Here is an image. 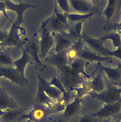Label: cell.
I'll list each match as a JSON object with an SVG mask.
<instances>
[{"instance_id": "6da1fadb", "label": "cell", "mask_w": 121, "mask_h": 122, "mask_svg": "<svg viewBox=\"0 0 121 122\" xmlns=\"http://www.w3.org/2000/svg\"><path fill=\"white\" fill-rule=\"evenodd\" d=\"M69 23L66 14L61 11L55 3L53 13L42 23L41 27H47L51 32H63Z\"/></svg>"}, {"instance_id": "7a4b0ae2", "label": "cell", "mask_w": 121, "mask_h": 122, "mask_svg": "<svg viewBox=\"0 0 121 122\" xmlns=\"http://www.w3.org/2000/svg\"><path fill=\"white\" fill-rule=\"evenodd\" d=\"M71 48L75 50L77 57L81 58L88 63L94 61L102 62L111 61V58L109 57L101 56L91 50L89 47L85 45L84 42L82 39L75 41Z\"/></svg>"}, {"instance_id": "3957f363", "label": "cell", "mask_w": 121, "mask_h": 122, "mask_svg": "<svg viewBox=\"0 0 121 122\" xmlns=\"http://www.w3.org/2000/svg\"><path fill=\"white\" fill-rule=\"evenodd\" d=\"M25 33L26 30L24 28L18 27L14 23L12 24L6 37L0 44V49H4L7 47L14 46L21 49L28 40V38H20L21 35H25Z\"/></svg>"}, {"instance_id": "277c9868", "label": "cell", "mask_w": 121, "mask_h": 122, "mask_svg": "<svg viewBox=\"0 0 121 122\" xmlns=\"http://www.w3.org/2000/svg\"><path fill=\"white\" fill-rule=\"evenodd\" d=\"M106 89L100 93L92 92L89 93L94 98L106 104H109L118 102L121 99V87L106 81Z\"/></svg>"}, {"instance_id": "5b68a950", "label": "cell", "mask_w": 121, "mask_h": 122, "mask_svg": "<svg viewBox=\"0 0 121 122\" xmlns=\"http://www.w3.org/2000/svg\"><path fill=\"white\" fill-rule=\"evenodd\" d=\"M24 47L29 55L35 68L40 70L44 69L46 65L42 63L39 56V37L37 33H34L28 38Z\"/></svg>"}, {"instance_id": "8992f818", "label": "cell", "mask_w": 121, "mask_h": 122, "mask_svg": "<svg viewBox=\"0 0 121 122\" xmlns=\"http://www.w3.org/2000/svg\"><path fill=\"white\" fill-rule=\"evenodd\" d=\"M39 32V56L40 60H44L55 45V39L47 27H41Z\"/></svg>"}, {"instance_id": "52a82bcc", "label": "cell", "mask_w": 121, "mask_h": 122, "mask_svg": "<svg viewBox=\"0 0 121 122\" xmlns=\"http://www.w3.org/2000/svg\"><path fill=\"white\" fill-rule=\"evenodd\" d=\"M60 81L65 86L69 88L76 87L82 83L81 74L73 70L68 64L58 70Z\"/></svg>"}, {"instance_id": "ba28073f", "label": "cell", "mask_w": 121, "mask_h": 122, "mask_svg": "<svg viewBox=\"0 0 121 122\" xmlns=\"http://www.w3.org/2000/svg\"><path fill=\"white\" fill-rule=\"evenodd\" d=\"M19 0V3L15 4L10 0H4L6 9L14 11L17 14V19L14 22L15 25L20 27L21 24L24 22L23 19V13L26 10L30 8H35L36 5L29 3L24 2L21 0Z\"/></svg>"}, {"instance_id": "9c48e42d", "label": "cell", "mask_w": 121, "mask_h": 122, "mask_svg": "<svg viewBox=\"0 0 121 122\" xmlns=\"http://www.w3.org/2000/svg\"><path fill=\"white\" fill-rule=\"evenodd\" d=\"M81 39L84 43L88 45V47L97 53L104 57H110L109 52L110 50L104 46V41L100 37L95 38L83 33Z\"/></svg>"}, {"instance_id": "30bf717a", "label": "cell", "mask_w": 121, "mask_h": 122, "mask_svg": "<svg viewBox=\"0 0 121 122\" xmlns=\"http://www.w3.org/2000/svg\"><path fill=\"white\" fill-rule=\"evenodd\" d=\"M69 1L72 12L88 14L98 12V8L89 0H69Z\"/></svg>"}, {"instance_id": "8fae6325", "label": "cell", "mask_w": 121, "mask_h": 122, "mask_svg": "<svg viewBox=\"0 0 121 122\" xmlns=\"http://www.w3.org/2000/svg\"><path fill=\"white\" fill-rule=\"evenodd\" d=\"M67 51L56 52L51 50L44 60L47 63L56 67L58 70L60 69L67 65L69 62Z\"/></svg>"}, {"instance_id": "7c38bea8", "label": "cell", "mask_w": 121, "mask_h": 122, "mask_svg": "<svg viewBox=\"0 0 121 122\" xmlns=\"http://www.w3.org/2000/svg\"><path fill=\"white\" fill-rule=\"evenodd\" d=\"M55 39L54 51L59 52L67 51L73 45L74 41L64 32H52Z\"/></svg>"}, {"instance_id": "4fadbf2b", "label": "cell", "mask_w": 121, "mask_h": 122, "mask_svg": "<svg viewBox=\"0 0 121 122\" xmlns=\"http://www.w3.org/2000/svg\"><path fill=\"white\" fill-rule=\"evenodd\" d=\"M121 111V99L114 103L106 104L103 108L96 112L90 115L94 118H108L118 115Z\"/></svg>"}, {"instance_id": "5bb4252c", "label": "cell", "mask_w": 121, "mask_h": 122, "mask_svg": "<svg viewBox=\"0 0 121 122\" xmlns=\"http://www.w3.org/2000/svg\"><path fill=\"white\" fill-rule=\"evenodd\" d=\"M121 0H107L104 8L102 10V14L106 18L107 24L110 23L120 13Z\"/></svg>"}, {"instance_id": "9a60e30c", "label": "cell", "mask_w": 121, "mask_h": 122, "mask_svg": "<svg viewBox=\"0 0 121 122\" xmlns=\"http://www.w3.org/2000/svg\"><path fill=\"white\" fill-rule=\"evenodd\" d=\"M101 63L98 62L96 69L104 72L109 81L115 84L121 80V64L119 65L116 68H112L104 66Z\"/></svg>"}, {"instance_id": "2e32d148", "label": "cell", "mask_w": 121, "mask_h": 122, "mask_svg": "<svg viewBox=\"0 0 121 122\" xmlns=\"http://www.w3.org/2000/svg\"><path fill=\"white\" fill-rule=\"evenodd\" d=\"M4 76L19 84H23L26 80L15 68L11 67H0V77Z\"/></svg>"}, {"instance_id": "e0dca14e", "label": "cell", "mask_w": 121, "mask_h": 122, "mask_svg": "<svg viewBox=\"0 0 121 122\" xmlns=\"http://www.w3.org/2000/svg\"><path fill=\"white\" fill-rule=\"evenodd\" d=\"M21 50L22 51L21 56L19 59L13 61V63L14 66L16 67V70L23 77H24V73L26 65L28 63L33 64V62L29 55L24 47H22Z\"/></svg>"}, {"instance_id": "ac0fdd59", "label": "cell", "mask_w": 121, "mask_h": 122, "mask_svg": "<svg viewBox=\"0 0 121 122\" xmlns=\"http://www.w3.org/2000/svg\"><path fill=\"white\" fill-rule=\"evenodd\" d=\"M84 21L70 23L67 29L63 32L67 34L75 42L81 39L82 30Z\"/></svg>"}, {"instance_id": "d6986e66", "label": "cell", "mask_w": 121, "mask_h": 122, "mask_svg": "<svg viewBox=\"0 0 121 122\" xmlns=\"http://www.w3.org/2000/svg\"><path fill=\"white\" fill-rule=\"evenodd\" d=\"M89 85L90 87L93 90V92L100 93L105 90V81L101 73H98L94 76L89 81Z\"/></svg>"}, {"instance_id": "ffe728a7", "label": "cell", "mask_w": 121, "mask_h": 122, "mask_svg": "<svg viewBox=\"0 0 121 122\" xmlns=\"http://www.w3.org/2000/svg\"><path fill=\"white\" fill-rule=\"evenodd\" d=\"M87 63L86 61L83 59L76 57L71 60L70 62L68 63L71 68L81 75H83L86 77H90V75H88L84 71V68L86 66Z\"/></svg>"}, {"instance_id": "44dd1931", "label": "cell", "mask_w": 121, "mask_h": 122, "mask_svg": "<svg viewBox=\"0 0 121 122\" xmlns=\"http://www.w3.org/2000/svg\"><path fill=\"white\" fill-rule=\"evenodd\" d=\"M96 13L91 12L88 14H81L75 12H70L65 14L69 23L80 21H85L87 20L92 18Z\"/></svg>"}, {"instance_id": "7402d4cb", "label": "cell", "mask_w": 121, "mask_h": 122, "mask_svg": "<svg viewBox=\"0 0 121 122\" xmlns=\"http://www.w3.org/2000/svg\"><path fill=\"white\" fill-rule=\"evenodd\" d=\"M103 41L110 40L112 41V45L115 48L121 46V35L116 31L108 32L105 35L100 37Z\"/></svg>"}, {"instance_id": "603a6c76", "label": "cell", "mask_w": 121, "mask_h": 122, "mask_svg": "<svg viewBox=\"0 0 121 122\" xmlns=\"http://www.w3.org/2000/svg\"><path fill=\"white\" fill-rule=\"evenodd\" d=\"M9 51L7 49H0V67H14Z\"/></svg>"}, {"instance_id": "cb8c5ba5", "label": "cell", "mask_w": 121, "mask_h": 122, "mask_svg": "<svg viewBox=\"0 0 121 122\" xmlns=\"http://www.w3.org/2000/svg\"><path fill=\"white\" fill-rule=\"evenodd\" d=\"M80 107V100L77 99L67 106L64 112L65 117H69L74 114Z\"/></svg>"}, {"instance_id": "d4e9b609", "label": "cell", "mask_w": 121, "mask_h": 122, "mask_svg": "<svg viewBox=\"0 0 121 122\" xmlns=\"http://www.w3.org/2000/svg\"><path fill=\"white\" fill-rule=\"evenodd\" d=\"M56 3L59 10L64 13L72 12L69 0H56Z\"/></svg>"}, {"instance_id": "484cf974", "label": "cell", "mask_w": 121, "mask_h": 122, "mask_svg": "<svg viewBox=\"0 0 121 122\" xmlns=\"http://www.w3.org/2000/svg\"><path fill=\"white\" fill-rule=\"evenodd\" d=\"M41 81H42V83L44 85V87L46 90H47V92H48V94L54 98H57L59 97L60 95V92L58 91H57L56 89L52 88L48 85H47V82L45 81L44 80L41 78L40 79Z\"/></svg>"}, {"instance_id": "4316f807", "label": "cell", "mask_w": 121, "mask_h": 122, "mask_svg": "<svg viewBox=\"0 0 121 122\" xmlns=\"http://www.w3.org/2000/svg\"><path fill=\"white\" fill-rule=\"evenodd\" d=\"M120 14L121 15V11ZM103 29L108 32L111 31H116L119 29H121V20L120 21L118 22L108 23L105 25L103 27Z\"/></svg>"}, {"instance_id": "83f0119b", "label": "cell", "mask_w": 121, "mask_h": 122, "mask_svg": "<svg viewBox=\"0 0 121 122\" xmlns=\"http://www.w3.org/2000/svg\"><path fill=\"white\" fill-rule=\"evenodd\" d=\"M19 113L17 112H10L6 114L4 119L5 121L8 122H12L15 121L19 117Z\"/></svg>"}, {"instance_id": "f1b7e54d", "label": "cell", "mask_w": 121, "mask_h": 122, "mask_svg": "<svg viewBox=\"0 0 121 122\" xmlns=\"http://www.w3.org/2000/svg\"><path fill=\"white\" fill-rule=\"evenodd\" d=\"M109 56L114 57L121 61V46L117 48L114 51H110L109 52Z\"/></svg>"}, {"instance_id": "f546056e", "label": "cell", "mask_w": 121, "mask_h": 122, "mask_svg": "<svg viewBox=\"0 0 121 122\" xmlns=\"http://www.w3.org/2000/svg\"><path fill=\"white\" fill-rule=\"evenodd\" d=\"M6 7H5V4H4V1H0V11L1 12L3 13L4 16L12 24H13V23H14V22L12 21L9 18L8 15H7V13H6Z\"/></svg>"}, {"instance_id": "4dcf8cb0", "label": "cell", "mask_w": 121, "mask_h": 122, "mask_svg": "<svg viewBox=\"0 0 121 122\" xmlns=\"http://www.w3.org/2000/svg\"><path fill=\"white\" fill-rule=\"evenodd\" d=\"M96 118L93 117L90 114L86 115L81 119L79 122H95Z\"/></svg>"}, {"instance_id": "1f68e13d", "label": "cell", "mask_w": 121, "mask_h": 122, "mask_svg": "<svg viewBox=\"0 0 121 122\" xmlns=\"http://www.w3.org/2000/svg\"><path fill=\"white\" fill-rule=\"evenodd\" d=\"M9 104V100L5 97H2L0 99V107H6Z\"/></svg>"}, {"instance_id": "d6a6232c", "label": "cell", "mask_w": 121, "mask_h": 122, "mask_svg": "<svg viewBox=\"0 0 121 122\" xmlns=\"http://www.w3.org/2000/svg\"><path fill=\"white\" fill-rule=\"evenodd\" d=\"M8 33V31L6 30H0V44L2 42L5 38L6 37Z\"/></svg>"}, {"instance_id": "836d02e7", "label": "cell", "mask_w": 121, "mask_h": 122, "mask_svg": "<svg viewBox=\"0 0 121 122\" xmlns=\"http://www.w3.org/2000/svg\"><path fill=\"white\" fill-rule=\"evenodd\" d=\"M113 84H114V85H116V86H117L121 87V80L120 81H119L118 82L116 83Z\"/></svg>"}, {"instance_id": "e575fe53", "label": "cell", "mask_w": 121, "mask_h": 122, "mask_svg": "<svg viewBox=\"0 0 121 122\" xmlns=\"http://www.w3.org/2000/svg\"><path fill=\"white\" fill-rule=\"evenodd\" d=\"M92 1L93 2H95V3H100L101 2V0H89Z\"/></svg>"}, {"instance_id": "d590c367", "label": "cell", "mask_w": 121, "mask_h": 122, "mask_svg": "<svg viewBox=\"0 0 121 122\" xmlns=\"http://www.w3.org/2000/svg\"><path fill=\"white\" fill-rule=\"evenodd\" d=\"M108 122V121H107V122ZM121 122V121H117V122Z\"/></svg>"}, {"instance_id": "8d00e7d4", "label": "cell", "mask_w": 121, "mask_h": 122, "mask_svg": "<svg viewBox=\"0 0 121 122\" xmlns=\"http://www.w3.org/2000/svg\"></svg>"}]
</instances>
